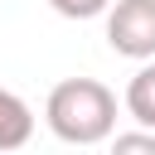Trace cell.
Masks as SVG:
<instances>
[{"instance_id":"6da1fadb","label":"cell","mask_w":155,"mask_h":155,"mask_svg":"<svg viewBox=\"0 0 155 155\" xmlns=\"http://www.w3.org/2000/svg\"><path fill=\"white\" fill-rule=\"evenodd\" d=\"M44 121L68 145H102L116 131V92L97 78H63L44 102Z\"/></svg>"},{"instance_id":"7a4b0ae2","label":"cell","mask_w":155,"mask_h":155,"mask_svg":"<svg viewBox=\"0 0 155 155\" xmlns=\"http://www.w3.org/2000/svg\"><path fill=\"white\" fill-rule=\"evenodd\" d=\"M107 44L121 58H155V0H111L107 10Z\"/></svg>"},{"instance_id":"3957f363","label":"cell","mask_w":155,"mask_h":155,"mask_svg":"<svg viewBox=\"0 0 155 155\" xmlns=\"http://www.w3.org/2000/svg\"><path fill=\"white\" fill-rule=\"evenodd\" d=\"M34 136V111L24 97H15L10 87H0V150H19Z\"/></svg>"},{"instance_id":"277c9868","label":"cell","mask_w":155,"mask_h":155,"mask_svg":"<svg viewBox=\"0 0 155 155\" xmlns=\"http://www.w3.org/2000/svg\"><path fill=\"white\" fill-rule=\"evenodd\" d=\"M126 111L145 131H155V58H140L136 78L126 82Z\"/></svg>"},{"instance_id":"5b68a950","label":"cell","mask_w":155,"mask_h":155,"mask_svg":"<svg viewBox=\"0 0 155 155\" xmlns=\"http://www.w3.org/2000/svg\"><path fill=\"white\" fill-rule=\"evenodd\" d=\"M53 5V15H63V19H97L111 0H48Z\"/></svg>"},{"instance_id":"8992f818","label":"cell","mask_w":155,"mask_h":155,"mask_svg":"<svg viewBox=\"0 0 155 155\" xmlns=\"http://www.w3.org/2000/svg\"><path fill=\"white\" fill-rule=\"evenodd\" d=\"M111 145H116V150H150V155H155V131H126V136H116Z\"/></svg>"}]
</instances>
